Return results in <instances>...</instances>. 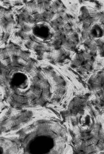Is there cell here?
<instances>
[{
  "mask_svg": "<svg viewBox=\"0 0 104 154\" xmlns=\"http://www.w3.org/2000/svg\"><path fill=\"white\" fill-rule=\"evenodd\" d=\"M91 87L98 96L104 100V71L95 75Z\"/></svg>",
  "mask_w": 104,
  "mask_h": 154,
  "instance_id": "obj_1",
  "label": "cell"
}]
</instances>
